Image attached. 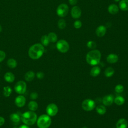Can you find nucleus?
Segmentation results:
<instances>
[{
	"label": "nucleus",
	"instance_id": "nucleus-21",
	"mask_svg": "<svg viewBox=\"0 0 128 128\" xmlns=\"http://www.w3.org/2000/svg\"><path fill=\"white\" fill-rule=\"evenodd\" d=\"M119 6L123 11L128 10V0H122L120 2Z\"/></svg>",
	"mask_w": 128,
	"mask_h": 128
},
{
	"label": "nucleus",
	"instance_id": "nucleus-4",
	"mask_svg": "<svg viewBox=\"0 0 128 128\" xmlns=\"http://www.w3.org/2000/svg\"><path fill=\"white\" fill-rule=\"evenodd\" d=\"M37 126L39 128H48L52 124V120L48 114H42L37 120Z\"/></svg>",
	"mask_w": 128,
	"mask_h": 128
},
{
	"label": "nucleus",
	"instance_id": "nucleus-15",
	"mask_svg": "<svg viewBox=\"0 0 128 128\" xmlns=\"http://www.w3.org/2000/svg\"><path fill=\"white\" fill-rule=\"evenodd\" d=\"M5 80L9 83L13 82L15 80V76L13 73L11 72H7L4 76Z\"/></svg>",
	"mask_w": 128,
	"mask_h": 128
},
{
	"label": "nucleus",
	"instance_id": "nucleus-38",
	"mask_svg": "<svg viewBox=\"0 0 128 128\" xmlns=\"http://www.w3.org/2000/svg\"><path fill=\"white\" fill-rule=\"evenodd\" d=\"M78 0H69V3L71 5H75L77 4Z\"/></svg>",
	"mask_w": 128,
	"mask_h": 128
},
{
	"label": "nucleus",
	"instance_id": "nucleus-35",
	"mask_svg": "<svg viewBox=\"0 0 128 128\" xmlns=\"http://www.w3.org/2000/svg\"><path fill=\"white\" fill-rule=\"evenodd\" d=\"M6 53L2 50H0V62H2L6 58Z\"/></svg>",
	"mask_w": 128,
	"mask_h": 128
},
{
	"label": "nucleus",
	"instance_id": "nucleus-40",
	"mask_svg": "<svg viewBox=\"0 0 128 128\" xmlns=\"http://www.w3.org/2000/svg\"><path fill=\"white\" fill-rule=\"evenodd\" d=\"M2 31V26L0 24V32H1Z\"/></svg>",
	"mask_w": 128,
	"mask_h": 128
},
{
	"label": "nucleus",
	"instance_id": "nucleus-17",
	"mask_svg": "<svg viewBox=\"0 0 128 128\" xmlns=\"http://www.w3.org/2000/svg\"><path fill=\"white\" fill-rule=\"evenodd\" d=\"M128 122L124 118H120L119 120L116 124V128H127Z\"/></svg>",
	"mask_w": 128,
	"mask_h": 128
},
{
	"label": "nucleus",
	"instance_id": "nucleus-11",
	"mask_svg": "<svg viewBox=\"0 0 128 128\" xmlns=\"http://www.w3.org/2000/svg\"><path fill=\"white\" fill-rule=\"evenodd\" d=\"M71 14L74 18H78L80 17L82 14V10L80 7L75 6L72 8L71 11Z\"/></svg>",
	"mask_w": 128,
	"mask_h": 128
},
{
	"label": "nucleus",
	"instance_id": "nucleus-24",
	"mask_svg": "<svg viewBox=\"0 0 128 128\" xmlns=\"http://www.w3.org/2000/svg\"><path fill=\"white\" fill-rule=\"evenodd\" d=\"M114 73V69L112 67H108L106 68L104 71V75L107 78H110L112 76Z\"/></svg>",
	"mask_w": 128,
	"mask_h": 128
},
{
	"label": "nucleus",
	"instance_id": "nucleus-41",
	"mask_svg": "<svg viewBox=\"0 0 128 128\" xmlns=\"http://www.w3.org/2000/svg\"><path fill=\"white\" fill-rule=\"evenodd\" d=\"M115 2H119L120 0H114Z\"/></svg>",
	"mask_w": 128,
	"mask_h": 128
},
{
	"label": "nucleus",
	"instance_id": "nucleus-13",
	"mask_svg": "<svg viewBox=\"0 0 128 128\" xmlns=\"http://www.w3.org/2000/svg\"><path fill=\"white\" fill-rule=\"evenodd\" d=\"M106 32V28L104 26H100L96 30V36L98 37L104 36Z\"/></svg>",
	"mask_w": 128,
	"mask_h": 128
},
{
	"label": "nucleus",
	"instance_id": "nucleus-7",
	"mask_svg": "<svg viewBox=\"0 0 128 128\" xmlns=\"http://www.w3.org/2000/svg\"><path fill=\"white\" fill-rule=\"evenodd\" d=\"M26 84L23 80L18 81L14 86L15 92L20 94H24L26 90Z\"/></svg>",
	"mask_w": 128,
	"mask_h": 128
},
{
	"label": "nucleus",
	"instance_id": "nucleus-5",
	"mask_svg": "<svg viewBox=\"0 0 128 128\" xmlns=\"http://www.w3.org/2000/svg\"><path fill=\"white\" fill-rule=\"evenodd\" d=\"M56 48L60 52L66 53L68 51L70 46L66 41L64 40H61L58 42L56 44Z\"/></svg>",
	"mask_w": 128,
	"mask_h": 128
},
{
	"label": "nucleus",
	"instance_id": "nucleus-19",
	"mask_svg": "<svg viewBox=\"0 0 128 128\" xmlns=\"http://www.w3.org/2000/svg\"><path fill=\"white\" fill-rule=\"evenodd\" d=\"M38 103L34 100L30 101L28 104V108L30 111H32V112L36 111L38 110Z\"/></svg>",
	"mask_w": 128,
	"mask_h": 128
},
{
	"label": "nucleus",
	"instance_id": "nucleus-8",
	"mask_svg": "<svg viewBox=\"0 0 128 128\" xmlns=\"http://www.w3.org/2000/svg\"><path fill=\"white\" fill-rule=\"evenodd\" d=\"M68 6L64 4H61L58 6L56 10L57 14L60 17H65L68 12Z\"/></svg>",
	"mask_w": 128,
	"mask_h": 128
},
{
	"label": "nucleus",
	"instance_id": "nucleus-27",
	"mask_svg": "<svg viewBox=\"0 0 128 128\" xmlns=\"http://www.w3.org/2000/svg\"><path fill=\"white\" fill-rule=\"evenodd\" d=\"M96 112L100 115H104L106 114V110L104 106L102 105H100L98 106L96 108Z\"/></svg>",
	"mask_w": 128,
	"mask_h": 128
},
{
	"label": "nucleus",
	"instance_id": "nucleus-37",
	"mask_svg": "<svg viewBox=\"0 0 128 128\" xmlns=\"http://www.w3.org/2000/svg\"><path fill=\"white\" fill-rule=\"evenodd\" d=\"M4 122H5L4 118L2 116H0V126H3Z\"/></svg>",
	"mask_w": 128,
	"mask_h": 128
},
{
	"label": "nucleus",
	"instance_id": "nucleus-18",
	"mask_svg": "<svg viewBox=\"0 0 128 128\" xmlns=\"http://www.w3.org/2000/svg\"><path fill=\"white\" fill-rule=\"evenodd\" d=\"M100 71L101 70L99 66H95L92 68L90 72V74L93 77H96L100 74Z\"/></svg>",
	"mask_w": 128,
	"mask_h": 128
},
{
	"label": "nucleus",
	"instance_id": "nucleus-43",
	"mask_svg": "<svg viewBox=\"0 0 128 128\" xmlns=\"http://www.w3.org/2000/svg\"></svg>",
	"mask_w": 128,
	"mask_h": 128
},
{
	"label": "nucleus",
	"instance_id": "nucleus-28",
	"mask_svg": "<svg viewBox=\"0 0 128 128\" xmlns=\"http://www.w3.org/2000/svg\"><path fill=\"white\" fill-rule=\"evenodd\" d=\"M50 42H55L58 40V36L54 32H50L48 36Z\"/></svg>",
	"mask_w": 128,
	"mask_h": 128
},
{
	"label": "nucleus",
	"instance_id": "nucleus-32",
	"mask_svg": "<svg viewBox=\"0 0 128 128\" xmlns=\"http://www.w3.org/2000/svg\"><path fill=\"white\" fill-rule=\"evenodd\" d=\"M87 46L90 49H94L96 47V44L94 42L89 41L87 43Z\"/></svg>",
	"mask_w": 128,
	"mask_h": 128
},
{
	"label": "nucleus",
	"instance_id": "nucleus-39",
	"mask_svg": "<svg viewBox=\"0 0 128 128\" xmlns=\"http://www.w3.org/2000/svg\"><path fill=\"white\" fill-rule=\"evenodd\" d=\"M18 128H30L28 126L26 125V124H24V125H22L20 127H19Z\"/></svg>",
	"mask_w": 128,
	"mask_h": 128
},
{
	"label": "nucleus",
	"instance_id": "nucleus-10",
	"mask_svg": "<svg viewBox=\"0 0 128 128\" xmlns=\"http://www.w3.org/2000/svg\"><path fill=\"white\" fill-rule=\"evenodd\" d=\"M14 103L18 107L22 108L26 103V99L24 96L20 94L15 98Z\"/></svg>",
	"mask_w": 128,
	"mask_h": 128
},
{
	"label": "nucleus",
	"instance_id": "nucleus-20",
	"mask_svg": "<svg viewBox=\"0 0 128 128\" xmlns=\"http://www.w3.org/2000/svg\"><path fill=\"white\" fill-rule=\"evenodd\" d=\"M118 10L119 9L118 6L114 4H110L108 8V12L112 14H116L118 12Z\"/></svg>",
	"mask_w": 128,
	"mask_h": 128
},
{
	"label": "nucleus",
	"instance_id": "nucleus-12",
	"mask_svg": "<svg viewBox=\"0 0 128 128\" xmlns=\"http://www.w3.org/2000/svg\"><path fill=\"white\" fill-rule=\"evenodd\" d=\"M102 103L106 106H110L112 105L114 102V98L112 95L109 94L105 96L102 98Z\"/></svg>",
	"mask_w": 128,
	"mask_h": 128
},
{
	"label": "nucleus",
	"instance_id": "nucleus-14",
	"mask_svg": "<svg viewBox=\"0 0 128 128\" xmlns=\"http://www.w3.org/2000/svg\"><path fill=\"white\" fill-rule=\"evenodd\" d=\"M106 60L110 64H115L118 60V56L116 54H111L107 56Z\"/></svg>",
	"mask_w": 128,
	"mask_h": 128
},
{
	"label": "nucleus",
	"instance_id": "nucleus-26",
	"mask_svg": "<svg viewBox=\"0 0 128 128\" xmlns=\"http://www.w3.org/2000/svg\"><path fill=\"white\" fill-rule=\"evenodd\" d=\"M12 89L10 87L6 86L4 88L3 94L5 97H9L12 93Z\"/></svg>",
	"mask_w": 128,
	"mask_h": 128
},
{
	"label": "nucleus",
	"instance_id": "nucleus-2",
	"mask_svg": "<svg viewBox=\"0 0 128 128\" xmlns=\"http://www.w3.org/2000/svg\"><path fill=\"white\" fill-rule=\"evenodd\" d=\"M101 59V53L98 50H92L88 52L86 56L87 62L92 66L98 64Z\"/></svg>",
	"mask_w": 128,
	"mask_h": 128
},
{
	"label": "nucleus",
	"instance_id": "nucleus-1",
	"mask_svg": "<svg viewBox=\"0 0 128 128\" xmlns=\"http://www.w3.org/2000/svg\"><path fill=\"white\" fill-rule=\"evenodd\" d=\"M44 52V46L40 44H36L30 47L28 50V56L32 60L40 58Z\"/></svg>",
	"mask_w": 128,
	"mask_h": 128
},
{
	"label": "nucleus",
	"instance_id": "nucleus-23",
	"mask_svg": "<svg viewBox=\"0 0 128 128\" xmlns=\"http://www.w3.org/2000/svg\"><path fill=\"white\" fill-rule=\"evenodd\" d=\"M7 65L10 68H14L17 66V62L14 58H10L7 61Z\"/></svg>",
	"mask_w": 128,
	"mask_h": 128
},
{
	"label": "nucleus",
	"instance_id": "nucleus-34",
	"mask_svg": "<svg viewBox=\"0 0 128 128\" xmlns=\"http://www.w3.org/2000/svg\"><path fill=\"white\" fill-rule=\"evenodd\" d=\"M38 94L36 92H32L30 94V98L32 100H36L38 98Z\"/></svg>",
	"mask_w": 128,
	"mask_h": 128
},
{
	"label": "nucleus",
	"instance_id": "nucleus-9",
	"mask_svg": "<svg viewBox=\"0 0 128 128\" xmlns=\"http://www.w3.org/2000/svg\"><path fill=\"white\" fill-rule=\"evenodd\" d=\"M58 106L54 104H49L46 108V112L50 116H54L58 112Z\"/></svg>",
	"mask_w": 128,
	"mask_h": 128
},
{
	"label": "nucleus",
	"instance_id": "nucleus-29",
	"mask_svg": "<svg viewBox=\"0 0 128 128\" xmlns=\"http://www.w3.org/2000/svg\"><path fill=\"white\" fill-rule=\"evenodd\" d=\"M41 42H42V46H48L50 43V41L48 38V36H46V35L43 36L41 38Z\"/></svg>",
	"mask_w": 128,
	"mask_h": 128
},
{
	"label": "nucleus",
	"instance_id": "nucleus-31",
	"mask_svg": "<svg viewBox=\"0 0 128 128\" xmlns=\"http://www.w3.org/2000/svg\"><path fill=\"white\" fill-rule=\"evenodd\" d=\"M124 90V88L122 84H118L115 87V91L116 92L120 94L122 93Z\"/></svg>",
	"mask_w": 128,
	"mask_h": 128
},
{
	"label": "nucleus",
	"instance_id": "nucleus-6",
	"mask_svg": "<svg viewBox=\"0 0 128 128\" xmlns=\"http://www.w3.org/2000/svg\"><path fill=\"white\" fill-rule=\"evenodd\" d=\"M82 106L84 110L86 111H92L94 108L96 103L94 100L91 99H86L83 101L82 104Z\"/></svg>",
	"mask_w": 128,
	"mask_h": 128
},
{
	"label": "nucleus",
	"instance_id": "nucleus-36",
	"mask_svg": "<svg viewBox=\"0 0 128 128\" xmlns=\"http://www.w3.org/2000/svg\"><path fill=\"white\" fill-rule=\"evenodd\" d=\"M36 77L40 79V80H42L43 79L44 77V72H38L36 73Z\"/></svg>",
	"mask_w": 128,
	"mask_h": 128
},
{
	"label": "nucleus",
	"instance_id": "nucleus-25",
	"mask_svg": "<svg viewBox=\"0 0 128 128\" xmlns=\"http://www.w3.org/2000/svg\"><path fill=\"white\" fill-rule=\"evenodd\" d=\"M114 102L118 106H122L125 102V99L122 96H118L114 99Z\"/></svg>",
	"mask_w": 128,
	"mask_h": 128
},
{
	"label": "nucleus",
	"instance_id": "nucleus-22",
	"mask_svg": "<svg viewBox=\"0 0 128 128\" xmlns=\"http://www.w3.org/2000/svg\"><path fill=\"white\" fill-rule=\"evenodd\" d=\"M10 120L15 124L18 123L20 120V115L16 113L12 114L10 116Z\"/></svg>",
	"mask_w": 128,
	"mask_h": 128
},
{
	"label": "nucleus",
	"instance_id": "nucleus-33",
	"mask_svg": "<svg viewBox=\"0 0 128 128\" xmlns=\"http://www.w3.org/2000/svg\"><path fill=\"white\" fill-rule=\"evenodd\" d=\"M82 26V23L80 20H76L74 23V26L76 28L78 29Z\"/></svg>",
	"mask_w": 128,
	"mask_h": 128
},
{
	"label": "nucleus",
	"instance_id": "nucleus-16",
	"mask_svg": "<svg viewBox=\"0 0 128 128\" xmlns=\"http://www.w3.org/2000/svg\"><path fill=\"white\" fill-rule=\"evenodd\" d=\"M35 73L32 70L28 71L24 75V79L26 82H32L35 78Z\"/></svg>",
	"mask_w": 128,
	"mask_h": 128
},
{
	"label": "nucleus",
	"instance_id": "nucleus-3",
	"mask_svg": "<svg viewBox=\"0 0 128 128\" xmlns=\"http://www.w3.org/2000/svg\"><path fill=\"white\" fill-rule=\"evenodd\" d=\"M36 114L32 111H28L24 112L22 116V122L26 125H34L37 121Z\"/></svg>",
	"mask_w": 128,
	"mask_h": 128
},
{
	"label": "nucleus",
	"instance_id": "nucleus-30",
	"mask_svg": "<svg viewBox=\"0 0 128 128\" xmlns=\"http://www.w3.org/2000/svg\"><path fill=\"white\" fill-rule=\"evenodd\" d=\"M58 26L60 29L63 30L66 26V22L64 20H60L58 22Z\"/></svg>",
	"mask_w": 128,
	"mask_h": 128
},
{
	"label": "nucleus",
	"instance_id": "nucleus-42",
	"mask_svg": "<svg viewBox=\"0 0 128 128\" xmlns=\"http://www.w3.org/2000/svg\"><path fill=\"white\" fill-rule=\"evenodd\" d=\"M82 128H86V127H85V126H84V127H83Z\"/></svg>",
	"mask_w": 128,
	"mask_h": 128
}]
</instances>
